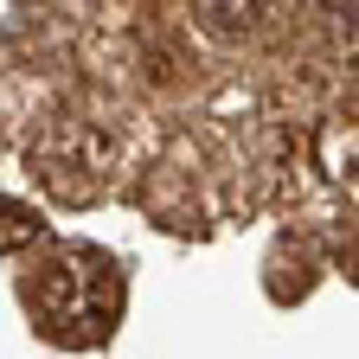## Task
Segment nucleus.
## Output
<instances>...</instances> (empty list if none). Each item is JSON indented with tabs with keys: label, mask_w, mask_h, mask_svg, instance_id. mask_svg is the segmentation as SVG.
Listing matches in <instances>:
<instances>
[{
	"label": "nucleus",
	"mask_w": 359,
	"mask_h": 359,
	"mask_svg": "<svg viewBox=\"0 0 359 359\" xmlns=\"http://www.w3.org/2000/svg\"><path fill=\"white\" fill-rule=\"evenodd\" d=\"M26 308L45 340L58 346H103L122 321V269L109 250L90 244H58L32 263L26 276Z\"/></svg>",
	"instance_id": "obj_1"
}]
</instances>
